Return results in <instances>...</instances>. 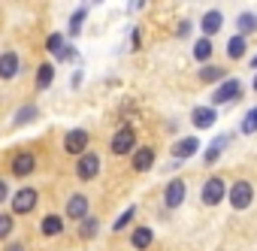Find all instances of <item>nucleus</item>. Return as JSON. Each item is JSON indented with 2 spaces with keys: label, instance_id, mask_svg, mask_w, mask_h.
Wrapping results in <instances>:
<instances>
[{
  "label": "nucleus",
  "instance_id": "obj_33",
  "mask_svg": "<svg viewBox=\"0 0 257 251\" xmlns=\"http://www.w3.org/2000/svg\"><path fill=\"white\" fill-rule=\"evenodd\" d=\"M7 251H25V245H22V242H13V245H10Z\"/></svg>",
  "mask_w": 257,
  "mask_h": 251
},
{
  "label": "nucleus",
  "instance_id": "obj_22",
  "mask_svg": "<svg viewBox=\"0 0 257 251\" xmlns=\"http://www.w3.org/2000/svg\"><path fill=\"white\" fill-rule=\"evenodd\" d=\"M97 230H100V221H97L94 215H88V218L79 221V236H82V239H94Z\"/></svg>",
  "mask_w": 257,
  "mask_h": 251
},
{
  "label": "nucleus",
  "instance_id": "obj_23",
  "mask_svg": "<svg viewBox=\"0 0 257 251\" xmlns=\"http://www.w3.org/2000/svg\"><path fill=\"white\" fill-rule=\"evenodd\" d=\"M13 233H16V218L10 212H0V242L13 239Z\"/></svg>",
  "mask_w": 257,
  "mask_h": 251
},
{
  "label": "nucleus",
  "instance_id": "obj_18",
  "mask_svg": "<svg viewBox=\"0 0 257 251\" xmlns=\"http://www.w3.org/2000/svg\"><path fill=\"white\" fill-rule=\"evenodd\" d=\"M40 233L43 236H61L64 233V218L61 215H46L43 224H40Z\"/></svg>",
  "mask_w": 257,
  "mask_h": 251
},
{
  "label": "nucleus",
  "instance_id": "obj_16",
  "mask_svg": "<svg viewBox=\"0 0 257 251\" xmlns=\"http://www.w3.org/2000/svg\"><path fill=\"white\" fill-rule=\"evenodd\" d=\"M52 82H55V64H52V61H43V64L37 67L34 85H37V91H46V88H49Z\"/></svg>",
  "mask_w": 257,
  "mask_h": 251
},
{
  "label": "nucleus",
  "instance_id": "obj_3",
  "mask_svg": "<svg viewBox=\"0 0 257 251\" xmlns=\"http://www.w3.org/2000/svg\"><path fill=\"white\" fill-rule=\"evenodd\" d=\"M88 143H91L88 131H85V128H73V131H67V137H64V152L73 155V158H79V155H85Z\"/></svg>",
  "mask_w": 257,
  "mask_h": 251
},
{
  "label": "nucleus",
  "instance_id": "obj_20",
  "mask_svg": "<svg viewBox=\"0 0 257 251\" xmlns=\"http://www.w3.org/2000/svg\"><path fill=\"white\" fill-rule=\"evenodd\" d=\"M245 52H248V43H245V37H239V34H236V37H233V40L227 43V58L239 61V58H242Z\"/></svg>",
  "mask_w": 257,
  "mask_h": 251
},
{
  "label": "nucleus",
  "instance_id": "obj_28",
  "mask_svg": "<svg viewBox=\"0 0 257 251\" xmlns=\"http://www.w3.org/2000/svg\"><path fill=\"white\" fill-rule=\"evenodd\" d=\"M224 146H227V137H218V140L209 146V152H206V164H215V161H218V155L224 152Z\"/></svg>",
  "mask_w": 257,
  "mask_h": 251
},
{
  "label": "nucleus",
  "instance_id": "obj_11",
  "mask_svg": "<svg viewBox=\"0 0 257 251\" xmlns=\"http://www.w3.org/2000/svg\"><path fill=\"white\" fill-rule=\"evenodd\" d=\"M239 88H242V82H239V79H224V82L218 85V91H212V103H215V106H221V103L236 100V97H239Z\"/></svg>",
  "mask_w": 257,
  "mask_h": 251
},
{
  "label": "nucleus",
  "instance_id": "obj_32",
  "mask_svg": "<svg viewBox=\"0 0 257 251\" xmlns=\"http://www.w3.org/2000/svg\"><path fill=\"white\" fill-rule=\"evenodd\" d=\"M7 200H10V188H7V182H4V179H0V206H4Z\"/></svg>",
  "mask_w": 257,
  "mask_h": 251
},
{
  "label": "nucleus",
  "instance_id": "obj_24",
  "mask_svg": "<svg viewBox=\"0 0 257 251\" xmlns=\"http://www.w3.org/2000/svg\"><path fill=\"white\" fill-rule=\"evenodd\" d=\"M85 19H88V7H79V10L70 16V37H79V34H82Z\"/></svg>",
  "mask_w": 257,
  "mask_h": 251
},
{
  "label": "nucleus",
  "instance_id": "obj_21",
  "mask_svg": "<svg viewBox=\"0 0 257 251\" xmlns=\"http://www.w3.org/2000/svg\"><path fill=\"white\" fill-rule=\"evenodd\" d=\"M194 58H197L200 64H206V61L212 58V40H209V37H200V40L194 43Z\"/></svg>",
  "mask_w": 257,
  "mask_h": 251
},
{
  "label": "nucleus",
  "instance_id": "obj_4",
  "mask_svg": "<svg viewBox=\"0 0 257 251\" xmlns=\"http://www.w3.org/2000/svg\"><path fill=\"white\" fill-rule=\"evenodd\" d=\"M10 170H13L16 179H28L37 170V155L34 152H16L13 161H10Z\"/></svg>",
  "mask_w": 257,
  "mask_h": 251
},
{
  "label": "nucleus",
  "instance_id": "obj_17",
  "mask_svg": "<svg viewBox=\"0 0 257 251\" xmlns=\"http://www.w3.org/2000/svg\"><path fill=\"white\" fill-rule=\"evenodd\" d=\"M155 167V149H137L134 152V173H149Z\"/></svg>",
  "mask_w": 257,
  "mask_h": 251
},
{
  "label": "nucleus",
  "instance_id": "obj_34",
  "mask_svg": "<svg viewBox=\"0 0 257 251\" xmlns=\"http://www.w3.org/2000/svg\"><path fill=\"white\" fill-rule=\"evenodd\" d=\"M251 67H254V70H257V58H254V61H251Z\"/></svg>",
  "mask_w": 257,
  "mask_h": 251
},
{
  "label": "nucleus",
  "instance_id": "obj_29",
  "mask_svg": "<svg viewBox=\"0 0 257 251\" xmlns=\"http://www.w3.org/2000/svg\"><path fill=\"white\" fill-rule=\"evenodd\" d=\"M227 73H224V67H203L200 70V79L203 82H218V79H224Z\"/></svg>",
  "mask_w": 257,
  "mask_h": 251
},
{
  "label": "nucleus",
  "instance_id": "obj_7",
  "mask_svg": "<svg viewBox=\"0 0 257 251\" xmlns=\"http://www.w3.org/2000/svg\"><path fill=\"white\" fill-rule=\"evenodd\" d=\"M251 200H254V188L248 185V182H236L233 188H230V206L236 209V212H242V209H248L251 206Z\"/></svg>",
  "mask_w": 257,
  "mask_h": 251
},
{
  "label": "nucleus",
  "instance_id": "obj_30",
  "mask_svg": "<svg viewBox=\"0 0 257 251\" xmlns=\"http://www.w3.org/2000/svg\"><path fill=\"white\" fill-rule=\"evenodd\" d=\"M254 131H257V112L251 109V112L242 118V134H254Z\"/></svg>",
  "mask_w": 257,
  "mask_h": 251
},
{
  "label": "nucleus",
  "instance_id": "obj_27",
  "mask_svg": "<svg viewBox=\"0 0 257 251\" xmlns=\"http://www.w3.org/2000/svg\"><path fill=\"white\" fill-rule=\"evenodd\" d=\"M134 215H137V206H127V209H124V212H121V215L115 218V224H112V230H115V233H121V230H124L127 224H131V221H134Z\"/></svg>",
  "mask_w": 257,
  "mask_h": 251
},
{
  "label": "nucleus",
  "instance_id": "obj_14",
  "mask_svg": "<svg viewBox=\"0 0 257 251\" xmlns=\"http://www.w3.org/2000/svg\"><path fill=\"white\" fill-rule=\"evenodd\" d=\"M197 152H200V140H197V137H185V140H179V143L173 146V158H176V161L194 158Z\"/></svg>",
  "mask_w": 257,
  "mask_h": 251
},
{
  "label": "nucleus",
  "instance_id": "obj_37",
  "mask_svg": "<svg viewBox=\"0 0 257 251\" xmlns=\"http://www.w3.org/2000/svg\"><path fill=\"white\" fill-rule=\"evenodd\" d=\"M97 4H100V0H97Z\"/></svg>",
  "mask_w": 257,
  "mask_h": 251
},
{
  "label": "nucleus",
  "instance_id": "obj_26",
  "mask_svg": "<svg viewBox=\"0 0 257 251\" xmlns=\"http://www.w3.org/2000/svg\"><path fill=\"white\" fill-rule=\"evenodd\" d=\"M236 28H239V37H245V34L257 31V16H251V13L239 16V19H236Z\"/></svg>",
  "mask_w": 257,
  "mask_h": 251
},
{
  "label": "nucleus",
  "instance_id": "obj_36",
  "mask_svg": "<svg viewBox=\"0 0 257 251\" xmlns=\"http://www.w3.org/2000/svg\"><path fill=\"white\" fill-rule=\"evenodd\" d=\"M254 112H257V106H254Z\"/></svg>",
  "mask_w": 257,
  "mask_h": 251
},
{
  "label": "nucleus",
  "instance_id": "obj_10",
  "mask_svg": "<svg viewBox=\"0 0 257 251\" xmlns=\"http://www.w3.org/2000/svg\"><path fill=\"white\" fill-rule=\"evenodd\" d=\"M64 212H67V218H70V221H82V218H88V215H91V203H88V197H85V194H73V197L67 200Z\"/></svg>",
  "mask_w": 257,
  "mask_h": 251
},
{
  "label": "nucleus",
  "instance_id": "obj_15",
  "mask_svg": "<svg viewBox=\"0 0 257 251\" xmlns=\"http://www.w3.org/2000/svg\"><path fill=\"white\" fill-rule=\"evenodd\" d=\"M200 28H203V37H212V34H218V31L224 28V16H221L218 10H209V13L200 19Z\"/></svg>",
  "mask_w": 257,
  "mask_h": 251
},
{
  "label": "nucleus",
  "instance_id": "obj_31",
  "mask_svg": "<svg viewBox=\"0 0 257 251\" xmlns=\"http://www.w3.org/2000/svg\"><path fill=\"white\" fill-rule=\"evenodd\" d=\"M73 58H76V49H73V46H67V49L58 55V61H73Z\"/></svg>",
  "mask_w": 257,
  "mask_h": 251
},
{
  "label": "nucleus",
  "instance_id": "obj_19",
  "mask_svg": "<svg viewBox=\"0 0 257 251\" xmlns=\"http://www.w3.org/2000/svg\"><path fill=\"white\" fill-rule=\"evenodd\" d=\"M152 242H155V233H152L149 227H137V230L131 233V245H134V248H140V251H146Z\"/></svg>",
  "mask_w": 257,
  "mask_h": 251
},
{
  "label": "nucleus",
  "instance_id": "obj_25",
  "mask_svg": "<svg viewBox=\"0 0 257 251\" xmlns=\"http://www.w3.org/2000/svg\"><path fill=\"white\" fill-rule=\"evenodd\" d=\"M64 49H67V37H64V34H49V40H46V52L58 58Z\"/></svg>",
  "mask_w": 257,
  "mask_h": 251
},
{
  "label": "nucleus",
  "instance_id": "obj_1",
  "mask_svg": "<svg viewBox=\"0 0 257 251\" xmlns=\"http://www.w3.org/2000/svg\"><path fill=\"white\" fill-rule=\"evenodd\" d=\"M37 203H40V191H37V188H31V185L19 188V191L13 194V218H16V215H31V212L37 209Z\"/></svg>",
  "mask_w": 257,
  "mask_h": 251
},
{
  "label": "nucleus",
  "instance_id": "obj_9",
  "mask_svg": "<svg viewBox=\"0 0 257 251\" xmlns=\"http://www.w3.org/2000/svg\"><path fill=\"white\" fill-rule=\"evenodd\" d=\"M185 194H188V185L182 179H173L167 188H164V206L167 209H179L185 203Z\"/></svg>",
  "mask_w": 257,
  "mask_h": 251
},
{
  "label": "nucleus",
  "instance_id": "obj_8",
  "mask_svg": "<svg viewBox=\"0 0 257 251\" xmlns=\"http://www.w3.org/2000/svg\"><path fill=\"white\" fill-rule=\"evenodd\" d=\"M224 197H227V185H224V179H221V176H212V179L203 185V203H206V206H218Z\"/></svg>",
  "mask_w": 257,
  "mask_h": 251
},
{
  "label": "nucleus",
  "instance_id": "obj_2",
  "mask_svg": "<svg viewBox=\"0 0 257 251\" xmlns=\"http://www.w3.org/2000/svg\"><path fill=\"white\" fill-rule=\"evenodd\" d=\"M109 149H112V155H118V158L131 155V152L137 149V134H134V128H121V131H115Z\"/></svg>",
  "mask_w": 257,
  "mask_h": 251
},
{
  "label": "nucleus",
  "instance_id": "obj_35",
  "mask_svg": "<svg viewBox=\"0 0 257 251\" xmlns=\"http://www.w3.org/2000/svg\"><path fill=\"white\" fill-rule=\"evenodd\" d=\"M254 91H257V76H254Z\"/></svg>",
  "mask_w": 257,
  "mask_h": 251
},
{
  "label": "nucleus",
  "instance_id": "obj_5",
  "mask_svg": "<svg viewBox=\"0 0 257 251\" xmlns=\"http://www.w3.org/2000/svg\"><path fill=\"white\" fill-rule=\"evenodd\" d=\"M19 73H22V58H19V52H16V49L0 52V79H4V82H13Z\"/></svg>",
  "mask_w": 257,
  "mask_h": 251
},
{
  "label": "nucleus",
  "instance_id": "obj_6",
  "mask_svg": "<svg viewBox=\"0 0 257 251\" xmlns=\"http://www.w3.org/2000/svg\"><path fill=\"white\" fill-rule=\"evenodd\" d=\"M97 173H100V155H94V152L79 155V161H76V176H79L82 182H91V179H97Z\"/></svg>",
  "mask_w": 257,
  "mask_h": 251
},
{
  "label": "nucleus",
  "instance_id": "obj_13",
  "mask_svg": "<svg viewBox=\"0 0 257 251\" xmlns=\"http://www.w3.org/2000/svg\"><path fill=\"white\" fill-rule=\"evenodd\" d=\"M191 121H194V128H200V131H209L212 124L218 121V115H215V109H212V106H197V109L191 112Z\"/></svg>",
  "mask_w": 257,
  "mask_h": 251
},
{
  "label": "nucleus",
  "instance_id": "obj_12",
  "mask_svg": "<svg viewBox=\"0 0 257 251\" xmlns=\"http://www.w3.org/2000/svg\"><path fill=\"white\" fill-rule=\"evenodd\" d=\"M37 118H40V106H37V103H25V106L13 115V131L25 128V124H34Z\"/></svg>",
  "mask_w": 257,
  "mask_h": 251
}]
</instances>
